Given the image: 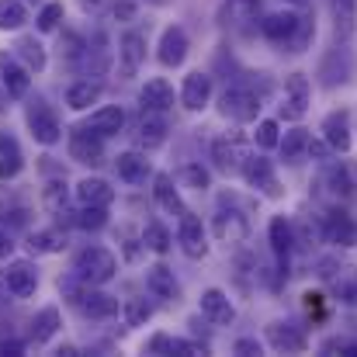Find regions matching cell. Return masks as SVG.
<instances>
[{"mask_svg": "<svg viewBox=\"0 0 357 357\" xmlns=\"http://www.w3.org/2000/svg\"><path fill=\"white\" fill-rule=\"evenodd\" d=\"M73 271H77V278H80L84 284H108V281L115 278V271H119V260H115V253L105 250V246H87V250L77 253Z\"/></svg>", "mask_w": 357, "mask_h": 357, "instance_id": "cell-1", "label": "cell"}, {"mask_svg": "<svg viewBox=\"0 0 357 357\" xmlns=\"http://www.w3.org/2000/svg\"><path fill=\"white\" fill-rule=\"evenodd\" d=\"M28 128H31V135H35V142H42V146H52V142H59V135H63V128H59V119H56V112L45 105V101H31L28 105Z\"/></svg>", "mask_w": 357, "mask_h": 357, "instance_id": "cell-2", "label": "cell"}, {"mask_svg": "<svg viewBox=\"0 0 357 357\" xmlns=\"http://www.w3.org/2000/svg\"><path fill=\"white\" fill-rule=\"evenodd\" d=\"M70 156L77 163H91V167L105 163V142H101V135L94 128H87V125L73 128L70 132Z\"/></svg>", "mask_w": 357, "mask_h": 357, "instance_id": "cell-3", "label": "cell"}, {"mask_svg": "<svg viewBox=\"0 0 357 357\" xmlns=\"http://www.w3.org/2000/svg\"><path fill=\"white\" fill-rule=\"evenodd\" d=\"M219 112L233 121H253L260 115V98H257L253 91H246V87H229V91L222 94Z\"/></svg>", "mask_w": 357, "mask_h": 357, "instance_id": "cell-4", "label": "cell"}, {"mask_svg": "<svg viewBox=\"0 0 357 357\" xmlns=\"http://www.w3.org/2000/svg\"><path fill=\"white\" fill-rule=\"evenodd\" d=\"M309 77L305 73H291L284 80V105H281V119L298 121L305 112H309Z\"/></svg>", "mask_w": 357, "mask_h": 357, "instance_id": "cell-5", "label": "cell"}, {"mask_svg": "<svg viewBox=\"0 0 357 357\" xmlns=\"http://www.w3.org/2000/svg\"><path fill=\"white\" fill-rule=\"evenodd\" d=\"M243 177H246L250 188L264 191L267 198H281V184H278V177H274L271 160H264V156H246V163H243Z\"/></svg>", "mask_w": 357, "mask_h": 357, "instance_id": "cell-6", "label": "cell"}, {"mask_svg": "<svg viewBox=\"0 0 357 357\" xmlns=\"http://www.w3.org/2000/svg\"><path fill=\"white\" fill-rule=\"evenodd\" d=\"M267 344L274 351H281V354H302L309 347V337L295 323H271L267 326Z\"/></svg>", "mask_w": 357, "mask_h": 357, "instance_id": "cell-7", "label": "cell"}, {"mask_svg": "<svg viewBox=\"0 0 357 357\" xmlns=\"http://www.w3.org/2000/svg\"><path fill=\"white\" fill-rule=\"evenodd\" d=\"M28 73H31V70L21 66L17 56L0 52V84H3V91H7L10 98H24V94H28V87H31V77H28Z\"/></svg>", "mask_w": 357, "mask_h": 357, "instance_id": "cell-8", "label": "cell"}, {"mask_svg": "<svg viewBox=\"0 0 357 357\" xmlns=\"http://www.w3.org/2000/svg\"><path fill=\"white\" fill-rule=\"evenodd\" d=\"M177 243H181V250H184V253H188L191 260H198V257H205V253H208V243H205V229H202V219H198L195 212H184V215H181Z\"/></svg>", "mask_w": 357, "mask_h": 357, "instance_id": "cell-9", "label": "cell"}, {"mask_svg": "<svg viewBox=\"0 0 357 357\" xmlns=\"http://www.w3.org/2000/svg\"><path fill=\"white\" fill-rule=\"evenodd\" d=\"M142 63H146V38L139 31H125L119 42V73L121 77H135Z\"/></svg>", "mask_w": 357, "mask_h": 357, "instance_id": "cell-10", "label": "cell"}, {"mask_svg": "<svg viewBox=\"0 0 357 357\" xmlns=\"http://www.w3.org/2000/svg\"><path fill=\"white\" fill-rule=\"evenodd\" d=\"M3 284H7V291H10L14 298H28V295H35V288H38V274H35V267H31L28 260H14V264L3 271Z\"/></svg>", "mask_w": 357, "mask_h": 357, "instance_id": "cell-11", "label": "cell"}, {"mask_svg": "<svg viewBox=\"0 0 357 357\" xmlns=\"http://www.w3.org/2000/svg\"><path fill=\"white\" fill-rule=\"evenodd\" d=\"M323 139L330 142V149L337 153H347L351 149V112L340 108V112H330L323 119Z\"/></svg>", "mask_w": 357, "mask_h": 357, "instance_id": "cell-12", "label": "cell"}, {"mask_svg": "<svg viewBox=\"0 0 357 357\" xmlns=\"http://www.w3.org/2000/svg\"><path fill=\"white\" fill-rule=\"evenodd\" d=\"M212 98V77L208 73H188L184 87H181V105L188 112H202Z\"/></svg>", "mask_w": 357, "mask_h": 357, "instance_id": "cell-13", "label": "cell"}, {"mask_svg": "<svg viewBox=\"0 0 357 357\" xmlns=\"http://www.w3.org/2000/svg\"><path fill=\"white\" fill-rule=\"evenodd\" d=\"M202 316L212 319L215 326H229V323L236 319V309H233V302H229L226 291L208 288V291H202Z\"/></svg>", "mask_w": 357, "mask_h": 357, "instance_id": "cell-14", "label": "cell"}, {"mask_svg": "<svg viewBox=\"0 0 357 357\" xmlns=\"http://www.w3.org/2000/svg\"><path fill=\"white\" fill-rule=\"evenodd\" d=\"M323 236L333 246H357V222L347 212H330L323 219Z\"/></svg>", "mask_w": 357, "mask_h": 357, "instance_id": "cell-15", "label": "cell"}, {"mask_svg": "<svg viewBox=\"0 0 357 357\" xmlns=\"http://www.w3.org/2000/svg\"><path fill=\"white\" fill-rule=\"evenodd\" d=\"M184 59H188V31L174 24L160 38V63L163 66H181Z\"/></svg>", "mask_w": 357, "mask_h": 357, "instance_id": "cell-16", "label": "cell"}, {"mask_svg": "<svg viewBox=\"0 0 357 357\" xmlns=\"http://www.w3.org/2000/svg\"><path fill=\"white\" fill-rule=\"evenodd\" d=\"M139 105L142 112H170L174 108V87L167 80H149L142 91H139Z\"/></svg>", "mask_w": 357, "mask_h": 357, "instance_id": "cell-17", "label": "cell"}, {"mask_svg": "<svg viewBox=\"0 0 357 357\" xmlns=\"http://www.w3.org/2000/svg\"><path fill=\"white\" fill-rule=\"evenodd\" d=\"M77 198H80V205L108 208V205L115 202V188H112L108 181H101V177H87V181L77 184Z\"/></svg>", "mask_w": 357, "mask_h": 357, "instance_id": "cell-18", "label": "cell"}, {"mask_svg": "<svg viewBox=\"0 0 357 357\" xmlns=\"http://www.w3.org/2000/svg\"><path fill=\"white\" fill-rule=\"evenodd\" d=\"M212 233L222 239V243H243V239L250 236V222L239 212H219L215 222H212Z\"/></svg>", "mask_w": 357, "mask_h": 357, "instance_id": "cell-19", "label": "cell"}, {"mask_svg": "<svg viewBox=\"0 0 357 357\" xmlns=\"http://www.w3.org/2000/svg\"><path fill=\"white\" fill-rule=\"evenodd\" d=\"M115 170H119L121 181H128V184H146V177L153 174V167H149V160L142 156V153H121L119 160H115Z\"/></svg>", "mask_w": 357, "mask_h": 357, "instance_id": "cell-20", "label": "cell"}, {"mask_svg": "<svg viewBox=\"0 0 357 357\" xmlns=\"http://www.w3.org/2000/svg\"><path fill=\"white\" fill-rule=\"evenodd\" d=\"M298 24H302L298 14H267L260 28H264V35L271 42H291L295 31H298Z\"/></svg>", "mask_w": 357, "mask_h": 357, "instance_id": "cell-21", "label": "cell"}, {"mask_svg": "<svg viewBox=\"0 0 357 357\" xmlns=\"http://www.w3.org/2000/svg\"><path fill=\"white\" fill-rule=\"evenodd\" d=\"M77 305H80L84 316H91V319H112V316L119 312V302H115L112 295H105V291H80Z\"/></svg>", "mask_w": 357, "mask_h": 357, "instance_id": "cell-22", "label": "cell"}, {"mask_svg": "<svg viewBox=\"0 0 357 357\" xmlns=\"http://www.w3.org/2000/svg\"><path fill=\"white\" fill-rule=\"evenodd\" d=\"M21 167H24V156H21L17 139H14V135H7V132H0V181L17 177V174H21Z\"/></svg>", "mask_w": 357, "mask_h": 357, "instance_id": "cell-23", "label": "cell"}, {"mask_svg": "<svg viewBox=\"0 0 357 357\" xmlns=\"http://www.w3.org/2000/svg\"><path fill=\"white\" fill-rule=\"evenodd\" d=\"M323 188H326V195L330 198H337V202H347L351 195H354V177H351V170L347 167H330L326 174H323Z\"/></svg>", "mask_w": 357, "mask_h": 357, "instance_id": "cell-24", "label": "cell"}, {"mask_svg": "<svg viewBox=\"0 0 357 357\" xmlns=\"http://www.w3.org/2000/svg\"><path fill=\"white\" fill-rule=\"evenodd\" d=\"M153 195H156L160 208H167L170 215H184V212H188L184 202H181V195H177V188H174V177H170V174H156V181H153Z\"/></svg>", "mask_w": 357, "mask_h": 357, "instance_id": "cell-25", "label": "cell"}, {"mask_svg": "<svg viewBox=\"0 0 357 357\" xmlns=\"http://www.w3.org/2000/svg\"><path fill=\"white\" fill-rule=\"evenodd\" d=\"M212 160H215V167L219 170H226V174H236V170H243V163H246V156L239 153V142L233 139H219L215 146H212Z\"/></svg>", "mask_w": 357, "mask_h": 357, "instance_id": "cell-26", "label": "cell"}, {"mask_svg": "<svg viewBox=\"0 0 357 357\" xmlns=\"http://www.w3.org/2000/svg\"><path fill=\"white\" fill-rule=\"evenodd\" d=\"M146 284H149V291H153L156 298H177V278H174V271L163 267V264L149 267Z\"/></svg>", "mask_w": 357, "mask_h": 357, "instance_id": "cell-27", "label": "cell"}, {"mask_svg": "<svg viewBox=\"0 0 357 357\" xmlns=\"http://www.w3.org/2000/svg\"><path fill=\"white\" fill-rule=\"evenodd\" d=\"M59 326H63L59 309H56V305L42 309V312L35 316V323H31V344H49V340L56 337V330H59Z\"/></svg>", "mask_w": 357, "mask_h": 357, "instance_id": "cell-28", "label": "cell"}, {"mask_svg": "<svg viewBox=\"0 0 357 357\" xmlns=\"http://www.w3.org/2000/svg\"><path fill=\"white\" fill-rule=\"evenodd\" d=\"M163 119H160V112H142V119H139V132H135V139H139V146H146V149H156L160 142H163Z\"/></svg>", "mask_w": 357, "mask_h": 357, "instance_id": "cell-29", "label": "cell"}, {"mask_svg": "<svg viewBox=\"0 0 357 357\" xmlns=\"http://www.w3.org/2000/svg\"><path fill=\"white\" fill-rule=\"evenodd\" d=\"M121 125H125V112L115 108V105L98 108V112L87 119V128H94L98 135H115V132H121Z\"/></svg>", "mask_w": 357, "mask_h": 357, "instance_id": "cell-30", "label": "cell"}, {"mask_svg": "<svg viewBox=\"0 0 357 357\" xmlns=\"http://www.w3.org/2000/svg\"><path fill=\"white\" fill-rule=\"evenodd\" d=\"M271 246H274V253L278 257H288V250L298 243V236H295V226L284 219V215H278V219H271Z\"/></svg>", "mask_w": 357, "mask_h": 357, "instance_id": "cell-31", "label": "cell"}, {"mask_svg": "<svg viewBox=\"0 0 357 357\" xmlns=\"http://www.w3.org/2000/svg\"><path fill=\"white\" fill-rule=\"evenodd\" d=\"M98 98H101V84H91V80H80V84H73V87L66 91V105H70L73 112H87Z\"/></svg>", "mask_w": 357, "mask_h": 357, "instance_id": "cell-32", "label": "cell"}, {"mask_svg": "<svg viewBox=\"0 0 357 357\" xmlns=\"http://www.w3.org/2000/svg\"><path fill=\"white\" fill-rule=\"evenodd\" d=\"M170 243H174V236H170V229L163 226V222H146V229H142V246L146 250H153V253H167L170 250Z\"/></svg>", "mask_w": 357, "mask_h": 357, "instance_id": "cell-33", "label": "cell"}, {"mask_svg": "<svg viewBox=\"0 0 357 357\" xmlns=\"http://www.w3.org/2000/svg\"><path fill=\"white\" fill-rule=\"evenodd\" d=\"M309 142H312V139H309V132H305V128H291V132L281 139V156H284L288 163H298V160H302V153L309 149Z\"/></svg>", "mask_w": 357, "mask_h": 357, "instance_id": "cell-34", "label": "cell"}, {"mask_svg": "<svg viewBox=\"0 0 357 357\" xmlns=\"http://www.w3.org/2000/svg\"><path fill=\"white\" fill-rule=\"evenodd\" d=\"M14 49H17V56L24 59L28 70H35V73L45 70V49H42V42H35V38H21Z\"/></svg>", "mask_w": 357, "mask_h": 357, "instance_id": "cell-35", "label": "cell"}, {"mask_svg": "<svg viewBox=\"0 0 357 357\" xmlns=\"http://www.w3.org/2000/svg\"><path fill=\"white\" fill-rule=\"evenodd\" d=\"M28 246L31 253H59L66 246V236L59 229H45V233H31L28 236Z\"/></svg>", "mask_w": 357, "mask_h": 357, "instance_id": "cell-36", "label": "cell"}, {"mask_svg": "<svg viewBox=\"0 0 357 357\" xmlns=\"http://www.w3.org/2000/svg\"><path fill=\"white\" fill-rule=\"evenodd\" d=\"M24 21H28V14H24V3L21 0H0V28L3 31H14Z\"/></svg>", "mask_w": 357, "mask_h": 357, "instance_id": "cell-37", "label": "cell"}, {"mask_svg": "<svg viewBox=\"0 0 357 357\" xmlns=\"http://www.w3.org/2000/svg\"><path fill=\"white\" fill-rule=\"evenodd\" d=\"M153 316V305L146 298H128L125 302V326H142Z\"/></svg>", "mask_w": 357, "mask_h": 357, "instance_id": "cell-38", "label": "cell"}, {"mask_svg": "<svg viewBox=\"0 0 357 357\" xmlns=\"http://www.w3.org/2000/svg\"><path fill=\"white\" fill-rule=\"evenodd\" d=\"M42 202H45V208L49 212H63V205H66V184L63 181H49L45 184V191H42Z\"/></svg>", "mask_w": 357, "mask_h": 357, "instance_id": "cell-39", "label": "cell"}, {"mask_svg": "<svg viewBox=\"0 0 357 357\" xmlns=\"http://www.w3.org/2000/svg\"><path fill=\"white\" fill-rule=\"evenodd\" d=\"M80 229H91V233H98V229H105V222H108V212L105 208H94V205H84V212L73 219Z\"/></svg>", "mask_w": 357, "mask_h": 357, "instance_id": "cell-40", "label": "cell"}, {"mask_svg": "<svg viewBox=\"0 0 357 357\" xmlns=\"http://www.w3.org/2000/svg\"><path fill=\"white\" fill-rule=\"evenodd\" d=\"M253 139H257V146H260V149H274V146H281L278 121H271V119L257 121V132H253Z\"/></svg>", "mask_w": 357, "mask_h": 357, "instance_id": "cell-41", "label": "cell"}, {"mask_svg": "<svg viewBox=\"0 0 357 357\" xmlns=\"http://www.w3.org/2000/svg\"><path fill=\"white\" fill-rule=\"evenodd\" d=\"M333 10H337V31L351 35V28H354V0H333Z\"/></svg>", "mask_w": 357, "mask_h": 357, "instance_id": "cell-42", "label": "cell"}, {"mask_svg": "<svg viewBox=\"0 0 357 357\" xmlns=\"http://www.w3.org/2000/svg\"><path fill=\"white\" fill-rule=\"evenodd\" d=\"M59 21H63V3H45L42 14H38V28L52 31V28H59Z\"/></svg>", "mask_w": 357, "mask_h": 357, "instance_id": "cell-43", "label": "cell"}, {"mask_svg": "<svg viewBox=\"0 0 357 357\" xmlns=\"http://www.w3.org/2000/svg\"><path fill=\"white\" fill-rule=\"evenodd\" d=\"M184 181H188L191 188H198V191H205V188L212 184L208 170H205V167H198V163H188V167H184Z\"/></svg>", "mask_w": 357, "mask_h": 357, "instance_id": "cell-44", "label": "cell"}, {"mask_svg": "<svg viewBox=\"0 0 357 357\" xmlns=\"http://www.w3.org/2000/svg\"><path fill=\"white\" fill-rule=\"evenodd\" d=\"M174 354H181V357H205V354H208V347H205V344H198V340H174Z\"/></svg>", "mask_w": 357, "mask_h": 357, "instance_id": "cell-45", "label": "cell"}, {"mask_svg": "<svg viewBox=\"0 0 357 357\" xmlns=\"http://www.w3.org/2000/svg\"><path fill=\"white\" fill-rule=\"evenodd\" d=\"M146 354H174V340L167 333H156L149 344H146Z\"/></svg>", "mask_w": 357, "mask_h": 357, "instance_id": "cell-46", "label": "cell"}, {"mask_svg": "<svg viewBox=\"0 0 357 357\" xmlns=\"http://www.w3.org/2000/svg\"><path fill=\"white\" fill-rule=\"evenodd\" d=\"M302 298H305V312H309L312 319H323V312H326V305H323V295H316V291H305Z\"/></svg>", "mask_w": 357, "mask_h": 357, "instance_id": "cell-47", "label": "cell"}, {"mask_svg": "<svg viewBox=\"0 0 357 357\" xmlns=\"http://www.w3.org/2000/svg\"><path fill=\"white\" fill-rule=\"evenodd\" d=\"M236 354H243V357H257V354H264V347L257 344V340H236Z\"/></svg>", "mask_w": 357, "mask_h": 357, "instance_id": "cell-48", "label": "cell"}, {"mask_svg": "<svg viewBox=\"0 0 357 357\" xmlns=\"http://www.w3.org/2000/svg\"><path fill=\"white\" fill-rule=\"evenodd\" d=\"M21 351H24V347H21L17 340H0V354H10V357H17V354H21Z\"/></svg>", "mask_w": 357, "mask_h": 357, "instance_id": "cell-49", "label": "cell"}, {"mask_svg": "<svg viewBox=\"0 0 357 357\" xmlns=\"http://www.w3.org/2000/svg\"><path fill=\"white\" fill-rule=\"evenodd\" d=\"M132 14H135V3H128V0L115 3V17H132Z\"/></svg>", "mask_w": 357, "mask_h": 357, "instance_id": "cell-50", "label": "cell"}, {"mask_svg": "<svg viewBox=\"0 0 357 357\" xmlns=\"http://www.w3.org/2000/svg\"><path fill=\"white\" fill-rule=\"evenodd\" d=\"M10 250H14V243H10V236H7V233L0 229V260H3V257H7Z\"/></svg>", "mask_w": 357, "mask_h": 357, "instance_id": "cell-51", "label": "cell"}, {"mask_svg": "<svg viewBox=\"0 0 357 357\" xmlns=\"http://www.w3.org/2000/svg\"><path fill=\"white\" fill-rule=\"evenodd\" d=\"M87 10H98V7H105V0H80Z\"/></svg>", "mask_w": 357, "mask_h": 357, "instance_id": "cell-52", "label": "cell"}, {"mask_svg": "<svg viewBox=\"0 0 357 357\" xmlns=\"http://www.w3.org/2000/svg\"><path fill=\"white\" fill-rule=\"evenodd\" d=\"M0 87H3V84H0ZM7 98H10V94H7V91H0V112H7Z\"/></svg>", "mask_w": 357, "mask_h": 357, "instance_id": "cell-53", "label": "cell"}, {"mask_svg": "<svg viewBox=\"0 0 357 357\" xmlns=\"http://www.w3.org/2000/svg\"><path fill=\"white\" fill-rule=\"evenodd\" d=\"M288 3H309V0H288Z\"/></svg>", "mask_w": 357, "mask_h": 357, "instance_id": "cell-54", "label": "cell"}, {"mask_svg": "<svg viewBox=\"0 0 357 357\" xmlns=\"http://www.w3.org/2000/svg\"><path fill=\"white\" fill-rule=\"evenodd\" d=\"M153 3H170V0H153Z\"/></svg>", "mask_w": 357, "mask_h": 357, "instance_id": "cell-55", "label": "cell"}]
</instances>
